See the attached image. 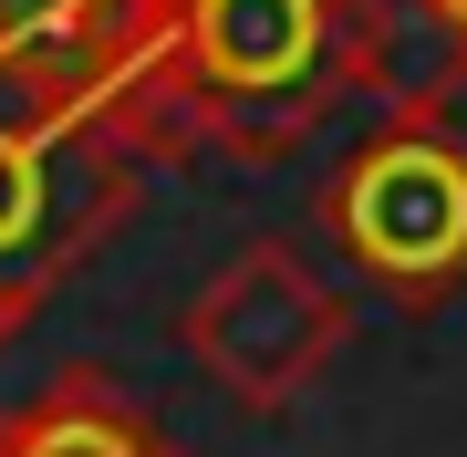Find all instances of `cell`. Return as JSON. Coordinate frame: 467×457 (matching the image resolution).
I'll return each instance as SVG.
<instances>
[{"label":"cell","mask_w":467,"mask_h":457,"mask_svg":"<svg viewBox=\"0 0 467 457\" xmlns=\"http://www.w3.org/2000/svg\"><path fill=\"white\" fill-rule=\"evenodd\" d=\"M11 11H21V0H0V32H11Z\"/></svg>","instance_id":"cell-7"},{"label":"cell","mask_w":467,"mask_h":457,"mask_svg":"<svg viewBox=\"0 0 467 457\" xmlns=\"http://www.w3.org/2000/svg\"><path fill=\"white\" fill-rule=\"evenodd\" d=\"M0 457H167V437L115 395V374L73 364L21 416H0Z\"/></svg>","instance_id":"cell-5"},{"label":"cell","mask_w":467,"mask_h":457,"mask_svg":"<svg viewBox=\"0 0 467 457\" xmlns=\"http://www.w3.org/2000/svg\"><path fill=\"white\" fill-rule=\"evenodd\" d=\"M125 198H135V167L104 136H73V146L0 136V343H11L21 322L52 302V281L125 219Z\"/></svg>","instance_id":"cell-4"},{"label":"cell","mask_w":467,"mask_h":457,"mask_svg":"<svg viewBox=\"0 0 467 457\" xmlns=\"http://www.w3.org/2000/svg\"><path fill=\"white\" fill-rule=\"evenodd\" d=\"M322 219H333V239L353 250L364 281H384L405 312H436L467 281V136H447V125H374L343 156Z\"/></svg>","instance_id":"cell-2"},{"label":"cell","mask_w":467,"mask_h":457,"mask_svg":"<svg viewBox=\"0 0 467 457\" xmlns=\"http://www.w3.org/2000/svg\"><path fill=\"white\" fill-rule=\"evenodd\" d=\"M343 104L333 21L322 0H167V52H156V136L177 156H291Z\"/></svg>","instance_id":"cell-1"},{"label":"cell","mask_w":467,"mask_h":457,"mask_svg":"<svg viewBox=\"0 0 467 457\" xmlns=\"http://www.w3.org/2000/svg\"><path fill=\"white\" fill-rule=\"evenodd\" d=\"M343 333H353V302L291 250V239H250L239 260H218L208 291L177 322V343L198 354V374L218 395H239V406H260V416L291 406V395L343 354Z\"/></svg>","instance_id":"cell-3"},{"label":"cell","mask_w":467,"mask_h":457,"mask_svg":"<svg viewBox=\"0 0 467 457\" xmlns=\"http://www.w3.org/2000/svg\"><path fill=\"white\" fill-rule=\"evenodd\" d=\"M426 11H436V21H447V32L467 42V0H426Z\"/></svg>","instance_id":"cell-6"}]
</instances>
